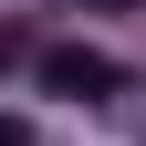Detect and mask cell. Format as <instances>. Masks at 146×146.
<instances>
[{
	"instance_id": "1",
	"label": "cell",
	"mask_w": 146,
	"mask_h": 146,
	"mask_svg": "<svg viewBox=\"0 0 146 146\" xmlns=\"http://www.w3.org/2000/svg\"><path fill=\"white\" fill-rule=\"evenodd\" d=\"M31 84L42 94H73V104H115L125 94V63L94 52V42H52V52H31Z\"/></svg>"
}]
</instances>
